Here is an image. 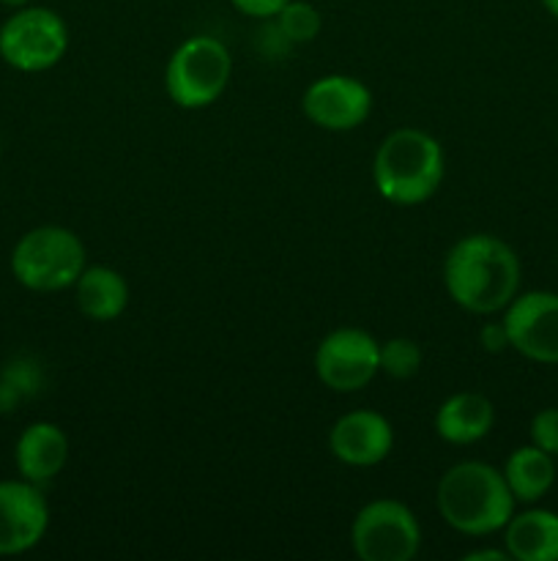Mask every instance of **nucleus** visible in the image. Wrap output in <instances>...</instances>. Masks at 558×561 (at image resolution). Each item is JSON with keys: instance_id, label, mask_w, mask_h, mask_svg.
Instances as JSON below:
<instances>
[{"instance_id": "f257e3e1", "label": "nucleus", "mask_w": 558, "mask_h": 561, "mask_svg": "<svg viewBox=\"0 0 558 561\" xmlns=\"http://www.w3.org/2000/svg\"><path fill=\"white\" fill-rule=\"evenodd\" d=\"M520 257L503 239L470 233L454 241L443 261V285L460 310L470 316H496L520 294Z\"/></svg>"}, {"instance_id": "f03ea898", "label": "nucleus", "mask_w": 558, "mask_h": 561, "mask_svg": "<svg viewBox=\"0 0 558 561\" xmlns=\"http://www.w3.org/2000/svg\"><path fill=\"white\" fill-rule=\"evenodd\" d=\"M443 524L465 537H487L501 531L514 515V496L503 471L481 460H463L443 471L435 491Z\"/></svg>"}, {"instance_id": "7ed1b4c3", "label": "nucleus", "mask_w": 558, "mask_h": 561, "mask_svg": "<svg viewBox=\"0 0 558 561\" xmlns=\"http://www.w3.org/2000/svg\"><path fill=\"white\" fill-rule=\"evenodd\" d=\"M446 173L443 148L430 131L403 126L388 131L372 159V181L383 201L394 206H421L441 186Z\"/></svg>"}, {"instance_id": "20e7f679", "label": "nucleus", "mask_w": 558, "mask_h": 561, "mask_svg": "<svg viewBox=\"0 0 558 561\" xmlns=\"http://www.w3.org/2000/svg\"><path fill=\"white\" fill-rule=\"evenodd\" d=\"M85 244L80 236L60 225H42L22 236L11 250V274L16 283L36 294L74 288L85 272Z\"/></svg>"}, {"instance_id": "39448f33", "label": "nucleus", "mask_w": 558, "mask_h": 561, "mask_svg": "<svg viewBox=\"0 0 558 561\" xmlns=\"http://www.w3.org/2000/svg\"><path fill=\"white\" fill-rule=\"evenodd\" d=\"M233 77L230 49L213 36H191L178 44L164 69V91L181 110H206L219 102Z\"/></svg>"}, {"instance_id": "423d86ee", "label": "nucleus", "mask_w": 558, "mask_h": 561, "mask_svg": "<svg viewBox=\"0 0 558 561\" xmlns=\"http://www.w3.org/2000/svg\"><path fill=\"white\" fill-rule=\"evenodd\" d=\"M66 49L69 27L63 16L47 5H22L0 25V58L25 75L58 66Z\"/></svg>"}, {"instance_id": "0eeeda50", "label": "nucleus", "mask_w": 558, "mask_h": 561, "mask_svg": "<svg viewBox=\"0 0 558 561\" xmlns=\"http://www.w3.org/2000/svg\"><path fill=\"white\" fill-rule=\"evenodd\" d=\"M350 546L361 561H410L421 548V526L408 504L375 499L356 513Z\"/></svg>"}, {"instance_id": "6e6552de", "label": "nucleus", "mask_w": 558, "mask_h": 561, "mask_svg": "<svg viewBox=\"0 0 558 561\" xmlns=\"http://www.w3.org/2000/svg\"><path fill=\"white\" fill-rule=\"evenodd\" d=\"M312 365L317 381L332 392H361L381 373V343L367 329H334L317 343Z\"/></svg>"}, {"instance_id": "1a4fd4ad", "label": "nucleus", "mask_w": 558, "mask_h": 561, "mask_svg": "<svg viewBox=\"0 0 558 561\" xmlns=\"http://www.w3.org/2000/svg\"><path fill=\"white\" fill-rule=\"evenodd\" d=\"M501 321L509 334V348L536 365H558V294H518Z\"/></svg>"}, {"instance_id": "9d476101", "label": "nucleus", "mask_w": 558, "mask_h": 561, "mask_svg": "<svg viewBox=\"0 0 558 561\" xmlns=\"http://www.w3.org/2000/svg\"><path fill=\"white\" fill-rule=\"evenodd\" d=\"M301 110L326 131H353L370 118L372 91L350 75H326L310 82L301 96Z\"/></svg>"}, {"instance_id": "9b49d317", "label": "nucleus", "mask_w": 558, "mask_h": 561, "mask_svg": "<svg viewBox=\"0 0 558 561\" xmlns=\"http://www.w3.org/2000/svg\"><path fill=\"white\" fill-rule=\"evenodd\" d=\"M49 529V504L42 485L0 480V557L33 551Z\"/></svg>"}, {"instance_id": "f8f14e48", "label": "nucleus", "mask_w": 558, "mask_h": 561, "mask_svg": "<svg viewBox=\"0 0 558 561\" xmlns=\"http://www.w3.org/2000/svg\"><path fill=\"white\" fill-rule=\"evenodd\" d=\"M328 449L339 463L353 466V469H370L392 455L394 427L381 411H348L328 431Z\"/></svg>"}, {"instance_id": "ddd939ff", "label": "nucleus", "mask_w": 558, "mask_h": 561, "mask_svg": "<svg viewBox=\"0 0 558 561\" xmlns=\"http://www.w3.org/2000/svg\"><path fill=\"white\" fill-rule=\"evenodd\" d=\"M69 460V438L55 422H33L14 444V463L22 480L47 485Z\"/></svg>"}, {"instance_id": "4468645a", "label": "nucleus", "mask_w": 558, "mask_h": 561, "mask_svg": "<svg viewBox=\"0 0 558 561\" xmlns=\"http://www.w3.org/2000/svg\"><path fill=\"white\" fill-rule=\"evenodd\" d=\"M432 425L446 444L468 447V444L481 442L492 431L496 409H492L490 398L479 392H454L452 398L438 405Z\"/></svg>"}, {"instance_id": "2eb2a0df", "label": "nucleus", "mask_w": 558, "mask_h": 561, "mask_svg": "<svg viewBox=\"0 0 558 561\" xmlns=\"http://www.w3.org/2000/svg\"><path fill=\"white\" fill-rule=\"evenodd\" d=\"M503 546L509 559L558 561V513L525 510L503 526Z\"/></svg>"}, {"instance_id": "dca6fc26", "label": "nucleus", "mask_w": 558, "mask_h": 561, "mask_svg": "<svg viewBox=\"0 0 558 561\" xmlns=\"http://www.w3.org/2000/svg\"><path fill=\"white\" fill-rule=\"evenodd\" d=\"M77 310L98 323L115 321L129 307V283L109 266H85L74 283Z\"/></svg>"}, {"instance_id": "f3484780", "label": "nucleus", "mask_w": 558, "mask_h": 561, "mask_svg": "<svg viewBox=\"0 0 558 561\" xmlns=\"http://www.w3.org/2000/svg\"><path fill=\"white\" fill-rule=\"evenodd\" d=\"M503 480H507L514 502H539L542 496H547L553 482H556V463H553V455L534 447V444L518 447L509 455L507 463H503Z\"/></svg>"}, {"instance_id": "a211bd4d", "label": "nucleus", "mask_w": 558, "mask_h": 561, "mask_svg": "<svg viewBox=\"0 0 558 561\" xmlns=\"http://www.w3.org/2000/svg\"><path fill=\"white\" fill-rule=\"evenodd\" d=\"M279 33L284 36V42L290 44H310L315 42L317 33L323 27L321 11L315 9L306 0H290L284 3V9L277 14Z\"/></svg>"}, {"instance_id": "6ab92c4d", "label": "nucleus", "mask_w": 558, "mask_h": 561, "mask_svg": "<svg viewBox=\"0 0 558 561\" xmlns=\"http://www.w3.org/2000/svg\"><path fill=\"white\" fill-rule=\"evenodd\" d=\"M421 370V348L410 337H392L381 343V373L394 381H408Z\"/></svg>"}, {"instance_id": "aec40b11", "label": "nucleus", "mask_w": 558, "mask_h": 561, "mask_svg": "<svg viewBox=\"0 0 558 561\" xmlns=\"http://www.w3.org/2000/svg\"><path fill=\"white\" fill-rule=\"evenodd\" d=\"M531 444L545 449L547 455H558V409H542L531 420Z\"/></svg>"}, {"instance_id": "412c9836", "label": "nucleus", "mask_w": 558, "mask_h": 561, "mask_svg": "<svg viewBox=\"0 0 558 561\" xmlns=\"http://www.w3.org/2000/svg\"><path fill=\"white\" fill-rule=\"evenodd\" d=\"M284 3H290V0H230L235 11L252 16V20H271L284 9Z\"/></svg>"}, {"instance_id": "4be33fe9", "label": "nucleus", "mask_w": 558, "mask_h": 561, "mask_svg": "<svg viewBox=\"0 0 558 561\" xmlns=\"http://www.w3.org/2000/svg\"><path fill=\"white\" fill-rule=\"evenodd\" d=\"M479 343L487 354H503L509 348V334L503 321H487L479 329Z\"/></svg>"}, {"instance_id": "5701e85b", "label": "nucleus", "mask_w": 558, "mask_h": 561, "mask_svg": "<svg viewBox=\"0 0 558 561\" xmlns=\"http://www.w3.org/2000/svg\"><path fill=\"white\" fill-rule=\"evenodd\" d=\"M485 559L507 561L509 553L507 551H496V548H492V551H474V553H468V557H465V561H485Z\"/></svg>"}, {"instance_id": "b1692460", "label": "nucleus", "mask_w": 558, "mask_h": 561, "mask_svg": "<svg viewBox=\"0 0 558 561\" xmlns=\"http://www.w3.org/2000/svg\"><path fill=\"white\" fill-rule=\"evenodd\" d=\"M542 5H545L553 20H558V0H542Z\"/></svg>"}, {"instance_id": "393cba45", "label": "nucleus", "mask_w": 558, "mask_h": 561, "mask_svg": "<svg viewBox=\"0 0 558 561\" xmlns=\"http://www.w3.org/2000/svg\"><path fill=\"white\" fill-rule=\"evenodd\" d=\"M0 3H3L5 5V9H22V5H27V3H31V0H0Z\"/></svg>"}]
</instances>
